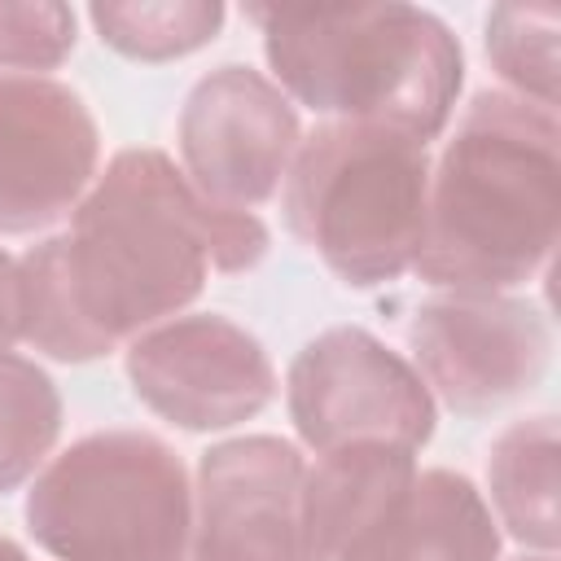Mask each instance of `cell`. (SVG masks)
<instances>
[{
	"label": "cell",
	"mask_w": 561,
	"mask_h": 561,
	"mask_svg": "<svg viewBox=\"0 0 561 561\" xmlns=\"http://www.w3.org/2000/svg\"><path fill=\"white\" fill-rule=\"evenodd\" d=\"M267 241L254 210L206 202L162 149H123L70 210V232L18 259L22 342L61 364L101 359L175 320L210 267L250 272Z\"/></svg>",
	"instance_id": "cell-1"
},
{
	"label": "cell",
	"mask_w": 561,
	"mask_h": 561,
	"mask_svg": "<svg viewBox=\"0 0 561 561\" xmlns=\"http://www.w3.org/2000/svg\"><path fill=\"white\" fill-rule=\"evenodd\" d=\"M557 215V110L513 92H478L430 171L412 272L451 294H504L548 267Z\"/></svg>",
	"instance_id": "cell-2"
},
{
	"label": "cell",
	"mask_w": 561,
	"mask_h": 561,
	"mask_svg": "<svg viewBox=\"0 0 561 561\" xmlns=\"http://www.w3.org/2000/svg\"><path fill=\"white\" fill-rule=\"evenodd\" d=\"M276 88L324 123H364L430 145L460 96L465 53L416 4H254Z\"/></svg>",
	"instance_id": "cell-3"
},
{
	"label": "cell",
	"mask_w": 561,
	"mask_h": 561,
	"mask_svg": "<svg viewBox=\"0 0 561 561\" xmlns=\"http://www.w3.org/2000/svg\"><path fill=\"white\" fill-rule=\"evenodd\" d=\"M280 188L289 232L337 280L377 289L412 272L425 232V145L364 123H320Z\"/></svg>",
	"instance_id": "cell-4"
},
{
	"label": "cell",
	"mask_w": 561,
	"mask_h": 561,
	"mask_svg": "<svg viewBox=\"0 0 561 561\" xmlns=\"http://www.w3.org/2000/svg\"><path fill=\"white\" fill-rule=\"evenodd\" d=\"M26 530L57 561H180L193 486L162 438L101 430L44 465L26 491Z\"/></svg>",
	"instance_id": "cell-5"
},
{
	"label": "cell",
	"mask_w": 561,
	"mask_h": 561,
	"mask_svg": "<svg viewBox=\"0 0 561 561\" xmlns=\"http://www.w3.org/2000/svg\"><path fill=\"white\" fill-rule=\"evenodd\" d=\"M285 408L311 451L346 443H394L421 451L434 438V394L416 368L355 324L324 329L294 355Z\"/></svg>",
	"instance_id": "cell-6"
},
{
	"label": "cell",
	"mask_w": 561,
	"mask_h": 561,
	"mask_svg": "<svg viewBox=\"0 0 561 561\" xmlns=\"http://www.w3.org/2000/svg\"><path fill=\"white\" fill-rule=\"evenodd\" d=\"M408 351L430 394L451 412L482 416L548 373L552 329L526 298L443 294L416 307Z\"/></svg>",
	"instance_id": "cell-7"
},
{
	"label": "cell",
	"mask_w": 561,
	"mask_h": 561,
	"mask_svg": "<svg viewBox=\"0 0 561 561\" xmlns=\"http://www.w3.org/2000/svg\"><path fill=\"white\" fill-rule=\"evenodd\" d=\"M302 145L289 96L250 66H219L193 83L180 110V158L188 184L228 210L272 202Z\"/></svg>",
	"instance_id": "cell-8"
},
{
	"label": "cell",
	"mask_w": 561,
	"mask_h": 561,
	"mask_svg": "<svg viewBox=\"0 0 561 561\" xmlns=\"http://www.w3.org/2000/svg\"><path fill=\"white\" fill-rule=\"evenodd\" d=\"M127 381L149 412L193 434L241 425L276 394L263 342L215 311L175 316L131 337Z\"/></svg>",
	"instance_id": "cell-9"
},
{
	"label": "cell",
	"mask_w": 561,
	"mask_h": 561,
	"mask_svg": "<svg viewBox=\"0 0 561 561\" xmlns=\"http://www.w3.org/2000/svg\"><path fill=\"white\" fill-rule=\"evenodd\" d=\"M302 451L272 434L202 451L184 561H316L302 526Z\"/></svg>",
	"instance_id": "cell-10"
},
{
	"label": "cell",
	"mask_w": 561,
	"mask_h": 561,
	"mask_svg": "<svg viewBox=\"0 0 561 561\" xmlns=\"http://www.w3.org/2000/svg\"><path fill=\"white\" fill-rule=\"evenodd\" d=\"M96 158L101 131L75 88L0 70V237L66 219L92 188Z\"/></svg>",
	"instance_id": "cell-11"
},
{
	"label": "cell",
	"mask_w": 561,
	"mask_h": 561,
	"mask_svg": "<svg viewBox=\"0 0 561 561\" xmlns=\"http://www.w3.org/2000/svg\"><path fill=\"white\" fill-rule=\"evenodd\" d=\"M500 530L482 491L451 469H425L333 561H495Z\"/></svg>",
	"instance_id": "cell-12"
},
{
	"label": "cell",
	"mask_w": 561,
	"mask_h": 561,
	"mask_svg": "<svg viewBox=\"0 0 561 561\" xmlns=\"http://www.w3.org/2000/svg\"><path fill=\"white\" fill-rule=\"evenodd\" d=\"M416 451L394 443H346L316 451L302 469V526L316 561H333L416 478Z\"/></svg>",
	"instance_id": "cell-13"
},
{
	"label": "cell",
	"mask_w": 561,
	"mask_h": 561,
	"mask_svg": "<svg viewBox=\"0 0 561 561\" xmlns=\"http://www.w3.org/2000/svg\"><path fill=\"white\" fill-rule=\"evenodd\" d=\"M486 486L500 526L535 548L557 552L561 543V513H557V416L539 412L513 421L491 456H486Z\"/></svg>",
	"instance_id": "cell-14"
},
{
	"label": "cell",
	"mask_w": 561,
	"mask_h": 561,
	"mask_svg": "<svg viewBox=\"0 0 561 561\" xmlns=\"http://www.w3.org/2000/svg\"><path fill=\"white\" fill-rule=\"evenodd\" d=\"M101 44L131 61H175L206 48L224 26L219 0H123L88 9Z\"/></svg>",
	"instance_id": "cell-15"
},
{
	"label": "cell",
	"mask_w": 561,
	"mask_h": 561,
	"mask_svg": "<svg viewBox=\"0 0 561 561\" xmlns=\"http://www.w3.org/2000/svg\"><path fill=\"white\" fill-rule=\"evenodd\" d=\"M61 434V394L53 377L13 351L0 355V495L22 486Z\"/></svg>",
	"instance_id": "cell-16"
},
{
	"label": "cell",
	"mask_w": 561,
	"mask_h": 561,
	"mask_svg": "<svg viewBox=\"0 0 561 561\" xmlns=\"http://www.w3.org/2000/svg\"><path fill=\"white\" fill-rule=\"evenodd\" d=\"M557 26L552 4H495L486 13V57L513 96L557 110Z\"/></svg>",
	"instance_id": "cell-17"
},
{
	"label": "cell",
	"mask_w": 561,
	"mask_h": 561,
	"mask_svg": "<svg viewBox=\"0 0 561 561\" xmlns=\"http://www.w3.org/2000/svg\"><path fill=\"white\" fill-rule=\"evenodd\" d=\"M75 48V13L57 0H0V66L53 70Z\"/></svg>",
	"instance_id": "cell-18"
},
{
	"label": "cell",
	"mask_w": 561,
	"mask_h": 561,
	"mask_svg": "<svg viewBox=\"0 0 561 561\" xmlns=\"http://www.w3.org/2000/svg\"><path fill=\"white\" fill-rule=\"evenodd\" d=\"M22 342V276L18 259L0 250V355Z\"/></svg>",
	"instance_id": "cell-19"
},
{
	"label": "cell",
	"mask_w": 561,
	"mask_h": 561,
	"mask_svg": "<svg viewBox=\"0 0 561 561\" xmlns=\"http://www.w3.org/2000/svg\"><path fill=\"white\" fill-rule=\"evenodd\" d=\"M0 561H31V557H26L13 539H4V535H0Z\"/></svg>",
	"instance_id": "cell-20"
},
{
	"label": "cell",
	"mask_w": 561,
	"mask_h": 561,
	"mask_svg": "<svg viewBox=\"0 0 561 561\" xmlns=\"http://www.w3.org/2000/svg\"><path fill=\"white\" fill-rule=\"evenodd\" d=\"M517 561H557L552 552H535V557H517Z\"/></svg>",
	"instance_id": "cell-21"
},
{
	"label": "cell",
	"mask_w": 561,
	"mask_h": 561,
	"mask_svg": "<svg viewBox=\"0 0 561 561\" xmlns=\"http://www.w3.org/2000/svg\"><path fill=\"white\" fill-rule=\"evenodd\" d=\"M180 561H184V557H180Z\"/></svg>",
	"instance_id": "cell-22"
}]
</instances>
